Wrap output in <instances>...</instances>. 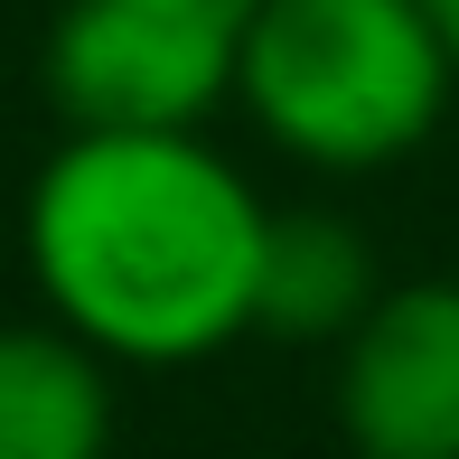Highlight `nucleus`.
I'll return each instance as SVG.
<instances>
[{"mask_svg": "<svg viewBox=\"0 0 459 459\" xmlns=\"http://www.w3.org/2000/svg\"><path fill=\"white\" fill-rule=\"evenodd\" d=\"M235 29L206 0H56L38 85L66 132H206L235 103Z\"/></svg>", "mask_w": 459, "mask_h": 459, "instance_id": "3", "label": "nucleus"}, {"mask_svg": "<svg viewBox=\"0 0 459 459\" xmlns=\"http://www.w3.org/2000/svg\"><path fill=\"white\" fill-rule=\"evenodd\" d=\"M385 300V263H375L366 225L338 206H273L254 263V338L281 347H347V328Z\"/></svg>", "mask_w": 459, "mask_h": 459, "instance_id": "5", "label": "nucleus"}, {"mask_svg": "<svg viewBox=\"0 0 459 459\" xmlns=\"http://www.w3.org/2000/svg\"><path fill=\"white\" fill-rule=\"evenodd\" d=\"M422 19H431V38H441V56H450V75H459V0H422Z\"/></svg>", "mask_w": 459, "mask_h": 459, "instance_id": "7", "label": "nucleus"}, {"mask_svg": "<svg viewBox=\"0 0 459 459\" xmlns=\"http://www.w3.org/2000/svg\"><path fill=\"white\" fill-rule=\"evenodd\" d=\"M206 10H254V0H206Z\"/></svg>", "mask_w": 459, "mask_h": 459, "instance_id": "8", "label": "nucleus"}, {"mask_svg": "<svg viewBox=\"0 0 459 459\" xmlns=\"http://www.w3.org/2000/svg\"><path fill=\"white\" fill-rule=\"evenodd\" d=\"M328 403L357 459H459V281H385L338 347Z\"/></svg>", "mask_w": 459, "mask_h": 459, "instance_id": "4", "label": "nucleus"}, {"mask_svg": "<svg viewBox=\"0 0 459 459\" xmlns=\"http://www.w3.org/2000/svg\"><path fill=\"white\" fill-rule=\"evenodd\" d=\"M263 187L206 132H66L19 206L38 309L103 366H197L254 338Z\"/></svg>", "mask_w": 459, "mask_h": 459, "instance_id": "1", "label": "nucleus"}, {"mask_svg": "<svg viewBox=\"0 0 459 459\" xmlns=\"http://www.w3.org/2000/svg\"><path fill=\"white\" fill-rule=\"evenodd\" d=\"M0 459H113V366L48 319H0Z\"/></svg>", "mask_w": 459, "mask_h": 459, "instance_id": "6", "label": "nucleus"}, {"mask_svg": "<svg viewBox=\"0 0 459 459\" xmlns=\"http://www.w3.org/2000/svg\"><path fill=\"white\" fill-rule=\"evenodd\" d=\"M459 75L422 0H254L235 29V113L319 178H375L441 132Z\"/></svg>", "mask_w": 459, "mask_h": 459, "instance_id": "2", "label": "nucleus"}]
</instances>
